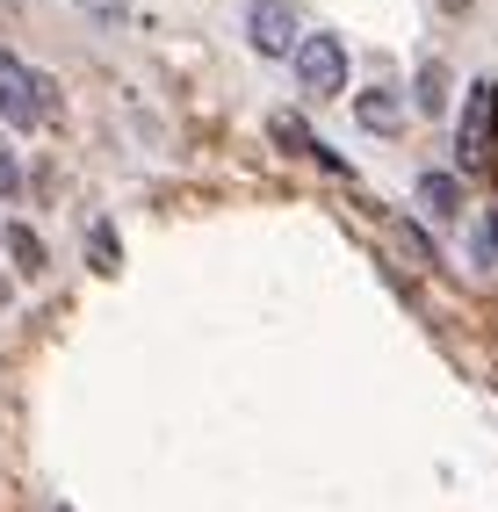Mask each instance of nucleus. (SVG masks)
Instances as JSON below:
<instances>
[{
	"instance_id": "obj_17",
	"label": "nucleus",
	"mask_w": 498,
	"mask_h": 512,
	"mask_svg": "<svg viewBox=\"0 0 498 512\" xmlns=\"http://www.w3.org/2000/svg\"><path fill=\"white\" fill-rule=\"evenodd\" d=\"M0 231H8V224H0Z\"/></svg>"
},
{
	"instance_id": "obj_13",
	"label": "nucleus",
	"mask_w": 498,
	"mask_h": 512,
	"mask_svg": "<svg viewBox=\"0 0 498 512\" xmlns=\"http://www.w3.org/2000/svg\"><path fill=\"white\" fill-rule=\"evenodd\" d=\"M80 8L102 22V29H116V22H130V0H80Z\"/></svg>"
},
{
	"instance_id": "obj_11",
	"label": "nucleus",
	"mask_w": 498,
	"mask_h": 512,
	"mask_svg": "<svg viewBox=\"0 0 498 512\" xmlns=\"http://www.w3.org/2000/svg\"><path fill=\"white\" fill-rule=\"evenodd\" d=\"M477 267H498V202H484V210H477Z\"/></svg>"
},
{
	"instance_id": "obj_5",
	"label": "nucleus",
	"mask_w": 498,
	"mask_h": 512,
	"mask_svg": "<svg viewBox=\"0 0 498 512\" xmlns=\"http://www.w3.org/2000/svg\"><path fill=\"white\" fill-rule=\"evenodd\" d=\"M354 123H361V130H376V138L405 130V94H390V87H361V94H354Z\"/></svg>"
},
{
	"instance_id": "obj_8",
	"label": "nucleus",
	"mask_w": 498,
	"mask_h": 512,
	"mask_svg": "<svg viewBox=\"0 0 498 512\" xmlns=\"http://www.w3.org/2000/svg\"><path fill=\"white\" fill-rule=\"evenodd\" d=\"M268 138H275L282 152H304V159H325V145L311 138V123H304V116H275V123H268Z\"/></svg>"
},
{
	"instance_id": "obj_9",
	"label": "nucleus",
	"mask_w": 498,
	"mask_h": 512,
	"mask_svg": "<svg viewBox=\"0 0 498 512\" xmlns=\"http://www.w3.org/2000/svg\"><path fill=\"white\" fill-rule=\"evenodd\" d=\"M0 246L15 253V267H22V275H37V267H44V238L29 231V224H8V231H0Z\"/></svg>"
},
{
	"instance_id": "obj_14",
	"label": "nucleus",
	"mask_w": 498,
	"mask_h": 512,
	"mask_svg": "<svg viewBox=\"0 0 498 512\" xmlns=\"http://www.w3.org/2000/svg\"><path fill=\"white\" fill-rule=\"evenodd\" d=\"M22 195V166H15V152L0 145V202H15Z\"/></svg>"
},
{
	"instance_id": "obj_15",
	"label": "nucleus",
	"mask_w": 498,
	"mask_h": 512,
	"mask_svg": "<svg viewBox=\"0 0 498 512\" xmlns=\"http://www.w3.org/2000/svg\"><path fill=\"white\" fill-rule=\"evenodd\" d=\"M434 8H441L448 22H462V15H470V8H477V0H434Z\"/></svg>"
},
{
	"instance_id": "obj_4",
	"label": "nucleus",
	"mask_w": 498,
	"mask_h": 512,
	"mask_svg": "<svg viewBox=\"0 0 498 512\" xmlns=\"http://www.w3.org/2000/svg\"><path fill=\"white\" fill-rule=\"evenodd\" d=\"M246 44L260 58H296V51H304L296 8H289V0H253V8H246Z\"/></svg>"
},
{
	"instance_id": "obj_12",
	"label": "nucleus",
	"mask_w": 498,
	"mask_h": 512,
	"mask_svg": "<svg viewBox=\"0 0 498 512\" xmlns=\"http://www.w3.org/2000/svg\"><path fill=\"white\" fill-rule=\"evenodd\" d=\"M397 246H405V253H412L419 267H441V253H434V238H426V231H419L412 217H405V224H397Z\"/></svg>"
},
{
	"instance_id": "obj_7",
	"label": "nucleus",
	"mask_w": 498,
	"mask_h": 512,
	"mask_svg": "<svg viewBox=\"0 0 498 512\" xmlns=\"http://www.w3.org/2000/svg\"><path fill=\"white\" fill-rule=\"evenodd\" d=\"M419 210L426 217H462V181L455 174H419Z\"/></svg>"
},
{
	"instance_id": "obj_16",
	"label": "nucleus",
	"mask_w": 498,
	"mask_h": 512,
	"mask_svg": "<svg viewBox=\"0 0 498 512\" xmlns=\"http://www.w3.org/2000/svg\"><path fill=\"white\" fill-rule=\"evenodd\" d=\"M491 130H498V116H491Z\"/></svg>"
},
{
	"instance_id": "obj_10",
	"label": "nucleus",
	"mask_w": 498,
	"mask_h": 512,
	"mask_svg": "<svg viewBox=\"0 0 498 512\" xmlns=\"http://www.w3.org/2000/svg\"><path fill=\"white\" fill-rule=\"evenodd\" d=\"M87 260H94V275H116L123 246H116V231H109V224H87Z\"/></svg>"
},
{
	"instance_id": "obj_3",
	"label": "nucleus",
	"mask_w": 498,
	"mask_h": 512,
	"mask_svg": "<svg viewBox=\"0 0 498 512\" xmlns=\"http://www.w3.org/2000/svg\"><path fill=\"white\" fill-rule=\"evenodd\" d=\"M296 87L311 101L347 94V44L340 37H304V51H296Z\"/></svg>"
},
{
	"instance_id": "obj_1",
	"label": "nucleus",
	"mask_w": 498,
	"mask_h": 512,
	"mask_svg": "<svg viewBox=\"0 0 498 512\" xmlns=\"http://www.w3.org/2000/svg\"><path fill=\"white\" fill-rule=\"evenodd\" d=\"M58 109V87L44 73H29L15 51H0V123L8 130H44Z\"/></svg>"
},
{
	"instance_id": "obj_2",
	"label": "nucleus",
	"mask_w": 498,
	"mask_h": 512,
	"mask_svg": "<svg viewBox=\"0 0 498 512\" xmlns=\"http://www.w3.org/2000/svg\"><path fill=\"white\" fill-rule=\"evenodd\" d=\"M491 116H498V80H470L462 87V130H455V159L462 174H477V166H491Z\"/></svg>"
},
{
	"instance_id": "obj_6",
	"label": "nucleus",
	"mask_w": 498,
	"mask_h": 512,
	"mask_svg": "<svg viewBox=\"0 0 498 512\" xmlns=\"http://www.w3.org/2000/svg\"><path fill=\"white\" fill-rule=\"evenodd\" d=\"M448 94H455L448 65L441 58H419V73H412V116H448Z\"/></svg>"
}]
</instances>
